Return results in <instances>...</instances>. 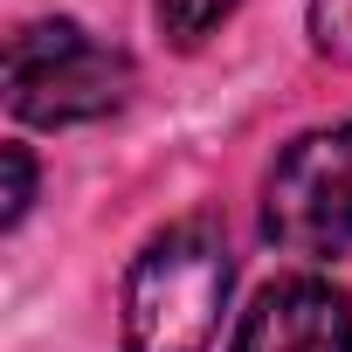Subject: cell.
<instances>
[{
	"instance_id": "4",
	"label": "cell",
	"mask_w": 352,
	"mask_h": 352,
	"mask_svg": "<svg viewBox=\"0 0 352 352\" xmlns=\"http://www.w3.org/2000/svg\"><path fill=\"white\" fill-rule=\"evenodd\" d=\"M228 352H352V297L324 276H283L256 290Z\"/></svg>"
},
{
	"instance_id": "2",
	"label": "cell",
	"mask_w": 352,
	"mask_h": 352,
	"mask_svg": "<svg viewBox=\"0 0 352 352\" xmlns=\"http://www.w3.org/2000/svg\"><path fill=\"white\" fill-rule=\"evenodd\" d=\"M131 90V63L76 21H35L8 42V104L28 124L111 118Z\"/></svg>"
},
{
	"instance_id": "5",
	"label": "cell",
	"mask_w": 352,
	"mask_h": 352,
	"mask_svg": "<svg viewBox=\"0 0 352 352\" xmlns=\"http://www.w3.org/2000/svg\"><path fill=\"white\" fill-rule=\"evenodd\" d=\"M235 8H242V0H159V21H166L173 42H187V49H194V42H208Z\"/></svg>"
},
{
	"instance_id": "1",
	"label": "cell",
	"mask_w": 352,
	"mask_h": 352,
	"mask_svg": "<svg viewBox=\"0 0 352 352\" xmlns=\"http://www.w3.org/2000/svg\"><path fill=\"white\" fill-rule=\"evenodd\" d=\"M235 263L214 228L180 221L138 249L124 276V345L131 352H208L228 311Z\"/></svg>"
},
{
	"instance_id": "6",
	"label": "cell",
	"mask_w": 352,
	"mask_h": 352,
	"mask_svg": "<svg viewBox=\"0 0 352 352\" xmlns=\"http://www.w3.org/2000/svg\"><path fill=\"white\" fill-rule=\"evenodd\" d=\"M311 49L352 63V0H311Z\"/></svg>"
},
{
	"instance_id": "7",
	"label": "cell",
	"mask_w": 352,
	"mask_h": 352,
	"mask_svg": "<svg viewBox=\"0 0 352 352\" xmlns=\"http://www.w3.org/2000/svg\"><path fill=\"white\" fill-rule=\"evenodd\" d=\"M0 159H8V214H0V221L14 228L28 214V201H35V159H28V145H8Z\"/></svg>"
},
{
	"instance_id": "3",
	"label": "cell",
	"mask_w": 352,
	"mask_h": 352,
	"mask_svg": "<svg viewBox=\"0 0 352 352\" xmlns=\"http://www.w3.org/2000/svg\"><path fill=\"white\" fill-rule=\"evenodd\" d=\"M263 235L290 256L352 249V124L304 131L263 180Z\"/></svg>"
}]
</instances>
